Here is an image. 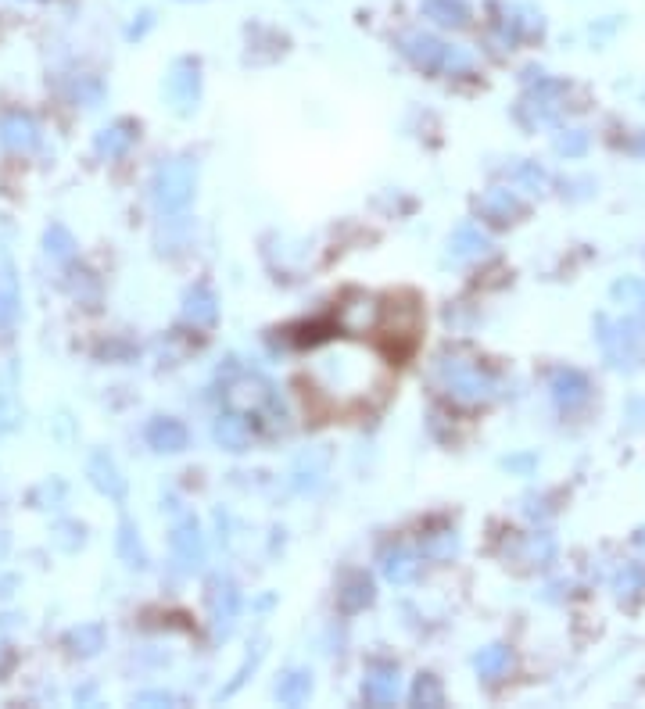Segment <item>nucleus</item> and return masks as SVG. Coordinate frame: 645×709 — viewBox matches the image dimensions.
<instances>
[{
	"label": "nucleus",
	"mask_w": 645,
	"mask_h": 709,
	"mask_svg": "<svg viewBox=\"0 0 645 709\" xmlns=\"http://www.w3.org/2000/svg\"><path fill=\"white\" fill-rule=\"evenodd\" d=\"M384 366L377 355L352 344H330L309 366V391L334 412H352L373 405L384 394Z\"/></svg>",
	"instance_id": "obj_1"
},
{
	"label": "nucleus",
	"mask_w": 645,
	"mask_h": 709,
	"mask_svg": "<svg viewBox=\"0 0 645 709\" xmlns=\"http://www.w3.org/2000/svg\"><path fill=\"white\" fill-rule=\"evenodd\" d=\"M434 380H438V387L448 398H456L463 405L491 402L495 391H499L495 373L481 359H466L459 351H441L438 362H434Z\"/></svg>",
	"instance_id": "obj_2"
},
{
	"label": "nucleus",
	"mask_w": 645,
	"mask_h": 709,
	"mask_svg": "<svg viewBox=\"0 0 645 709\" xmlns=\"http://www.w3.org/2000/svg\"><path fill=\"white\" fill-rule=\"evenodd\" d=\"M398 51L413 69L427 72V76H466L473 72V54L463 47H448L438 36L413 29V33L398 36Z\"/></svg>",
	"instance_id": "obj_3"
},
{
	"label": "nucleus",
	"mask_w": 645,
	"mask_h": 709,
	"mask_svg": "<svg viewBox=\"0 0 645 709\" xmlns=\"http://www.w3.org/2000/svg\"><path fill=\"white\" fill-rule=\"evenodd\" d=\"M595 337L613 369H635L645 348V316H595Z\"/></svg>",
	"instance_id": "obj_4"
},
{
	"label": "nucleus",
	"mask_w": 645,
	"mask_h": 709,
	"mask_svg": "<svg viewBox=\"0 0 645 709\" xmlns=\"http://www.w3.org/2000/svg\"><path fill=\"white\" fill-rule=\"evenodd\" d=\"M194 183H198V169L190 158H172L155 172V205L162 212H183L194 197Z\"/></svg>",
	"instance_id": "obj_5"
},
{
	"label": "nucleus",
	"mask_w": 645,
	"mask_h": 709,
	"mask_svg": "<svg viewBox=\"0 0 645 709\" xmlns=\"http://www.w3.org/2000/svg\"><path fill=\"white\" fill-rule=\"evenodd\" d=\"M165 94L180 115H190L201 101V65L194 58H180L165 76Z\"/></svg>",
	"instance_id": "obj_6"
},
{
	"label": "nucleus",
	"mask_w": 645,
	"mask_h": 709,
	"mask_svg": "<svg viewBox=\"0 0 645 709\" xmlns=\"http://www.w3.org/2000/svg\"><path fill=\"white\" fill-rule=\"evenodd\" d=\"M172 563L180 573H198L205 566V538H201V527L198 520H180L172 527Z\"/></svg>",
	"instance_id": "obj_7"
},
{
	"label": "nucleus",
	"mask_w": 645,
	"mask_h": 709,
	"mask_svg": "<svg viewBox=\"0 0 645 709\" xmlns=\"http://www.w3.org/2000/svg\"><path fill=\"white\" fill-rule=\"evenodd\" d=\"M549 391H552V402H556L559 409H567V412L581 409V405L592 398V384H588V376L581 373V369H574V366L552 369Z\"/></svg>",
	"instance_id": "obj_8"
},
{
	"label": "nucleus",
	"mask_w": 645,
	"mask_h": 709,
	"mask_svg": "<svg viewBox=\"0 0 645 709\" xmlns=\"http://www.w3.org/2000/svg\"><path fill=\"white\" fill-rule=\"evenodd\" d=\"M212 627H215V638H230L233 627H237V616H241V591L237 584L219 577L212 581Z\"/></svg>",
	"instance_id": "obj_9"
},
{
	"label": "nucleus",
	"mask_w": 645,
	"mask_h": 709,
	"mask_svg": "<svg viewBox=\"0 0 645 709\" xmlns=\"http://www.w3.org/2000/svg\"><path fill=\"white\" fill-rule=\"evenodd\" d=\"M398 692H402V677L398 667H373L362 681V699L366 706H395Z\"/></svg>",
	"instance_id": "obj_10"
},
{
	"label": "nucleus",
	"mask_w": 645,
	"mask_h": 709,
	"mask_svg": "<svg viewBox=\"0 0 645 709\" xmlns=\"http://www.w3.org/2000/svg\"><path fill=\"white\" fill-rule=\"evenodd\" d=\"M477 212L488 219V223H495V226H506V223H513L516 215H524V201L516 197V190H509V187H495V190H488V194L477 201Z\"/></svg>",
	"instance_id": "obj_11"
},
{
	"label": "nucleus",
	"mask_w": 645,
	"mask_h": 709,
	"mask_svg": "<svg viewBox=\"0 0 645 709\" xmlns=\"http://www.w3.org/2000/svg\"><path fill=\"white\" fill-rule=\"evenodd\" d=\"M327 466H330L327 448H312V452L301 455V459L294 462V470H291L294 491H316V487L323 484V477H327Z\"/></svg>",
	"instance_id": "obj_12"
},
{
	"label": "nucleus",
	"mask_w": 645,
	"mask_h": 709,
	"mask_svg": "<svg viewBox=\"0 0 645 709\" xmlns=\"http://www.w3.org/2000/svg\"><path fill=\"white\" fill-rule=\"evenodd\" d=\"M187 441H190V434L180 419L158 416L147 423V445L155 448V452H183Z\"/></svg>",
	"instance_id": "obj_13"
},
{
	"label": "nucleus",
	"mask_w": 645,
	"mask_h": 709,
	"mask_svg": "<svg viewBox=\"0 0 645 709\" xmlns=\"http://www.w3.org/2000/svg\"><path fill=\"white\" fill-rule=\"evenodd\" d=\"M420 15L445 29H466L473 18L466 0H420Z\"/></svg>",
	"instance_id": "obj_14"
},
{
	"label": "nucleus",
	"mask_w": 645,
	"mask_h": 709,
	"mask_svg": "<svg viewBox=\"0 0 645 709\" xmlns=\"http://www.w3.org/2000/svg\"><path fill=\"white\" fill-rule=\"evenodd\" d=\"M215 441L226 452H244L251 445V423L241 412H223V416L215 419Z\"/></svg>",
	"instance_id": "obj_15"
},
{
	"label": "nucleus",
	"mask_w": 645,
	"mask_h": 709,
	"mask_svg": "<svg viewBox=\"0 0 645 709\" xmlns=\"http://www.w3.org/2000/svg\"><path fill=\"white\" fill-rule=\"evenodd\" d=\"M491 251V240L484 237L477 226H459L448 240V258L452 262H473V258H481Z\"/></svg>",
	"instance_id": "obj_16"
},
{
	"label": "nucleus",
	"mask_w": 645,
	"mask_h": 709,
	"mask_svg": "<svg viewBox=\"0 0 645 709\" xmlns=\"http://www.w3.org/2000/svg\"><path fill=\"white\" fill-rule=\"evenodd\" d=\"M183 316H187V323L194 326H215V319H219V301H215V294L208 291L205 283H198L194 291L187 294V301H183Z\"/></svg>",
	"instance_id": "obj_17"
},
{
	"label": "nucleus",
	"mask_w": 645,
	"mask_h": 709,
	"mask_svg": "<svg viewBox=\"0 0 645 709\" xmlns=\"http://www.w3.org/2000/svg\"><path fill=\"white\" fill-rule=\"evenodd\" d=\"M373 581L366 577V573H355V577H348L344 581V588L337 591V609H341L344 616H352V613H362V609L370 606L373 602Z\"/></svg>",
	"instance_id": "obj_18"
},
{
	"label": "nucleus",
	"mask_w": 645,
	"mask_h": 709,
	"mask_svg": "<svg viewBox=\"0 0 645 709\" xmlns=\"http://www.w3.org/2000/svg\"><path fill=\"white\" fill-rule=\"evenodd\" d=\"M509 667H513V652H509L506 645H488V649H481L473 656V670L488 684L502 681V677L509 674Z\"/></svg>",
	"instance_id": "obj_19"
},
{
	"label": "nucleus",
	"mask_w": 645,
	"mask_h": 709,
	"mask_svg": "<svg viewBox=\"0 0 645 709\" xmlns=\"http://www.w3.org/2000/svg\"><path fill=\"white\" fill-rule=\"evenodd\" d=\"M90 480H94V487H97V491H104V495L126 498V480L119 477L115 462L108 459L104 452H97L94 459H90Z\"/></svg>",
	"instance_id": "obj_20"
},
{
	"label": "nucleus",
	"mask_w": 645,
	"mask_h": 709,
	"mask_svg": "<svg viewBox=\"0 0 645 709\" xmlns=\"http://www.w3.org/2000/svg\"><path fill=\"white\" fill-rule=\"evenodd\" d=\"M613 591L624 606H635L638 598L645 595V563H624L613 577Z\"/></svg>",
	"instance_id": "obj_21"
},
{
	"label": "nucleus",
	"mask_w": 645,
	"mask_h": 709,
	"mask_svg": "<svg viewBox=\"0 0 645 709\" xmlns=\"http://www.w3.org/2000/svg\"><path fill=\"white\" fill-rule=\"evenodd\" d=\"M309 695H312L309 670H287V674L276 681V699L284 702V706H301V702H309Z\"/></svg>",
	"instance_id": "obj_22"
},
{
	"label": "nucleus",
	"mask_w": 645,
	"mask_h": 709,
	"mask_svg": "<svg viewBox=\"0 0 645 709\" xmlns=\"http://www.w3.org/2000/svg\"><path fill=\"white\" fill-rule=\"evenodd\" d=\"M0 140L11 151H29L36 144V126L26 115H8V119L0 122Z\"/></svg>",
	"instance_id": "obj_23"
},
{
	"label": "nucleus",
	"mask_w": 645,
	"mask_h": 709,
	"mask_svg": "<svg viewBox=\"0 0 645 709\" xmlns=\"http://www.w3.org/2000/svg\"><path fill=\"white\" fill-rule=\"evenodd\" d=\"M416 573H420V563H416V556H409L405 548H395V552L384 556V577L391 584H413Z\"/></svg>",
	"instance_id": "obj_24"
},
{
	"label": "nucleus",
	"mask_w": 645,
	"mask_h": 709,
	"mask_svg": "<svg viewBox=\"0 0 645 709\" xmlns=\"http://www.w3.org/2000/svg\"><path fill=\"white\" fill-rule=\"evenodd\" d=\"M133 122H115V126H108L97 137V151L101 154H108V158H119V154H126L129 151V144H133Z\"/></svg>",
	"instance_id": "obj_25"
},
{
	"label": "nucleus",
	"mask_w": 645,
	"mask_h": 709,
	"mask_svg": "<svg viewBox=\"0 0 645 709\" xmlns=\"http://www.w3.org/2000/svg\"><path fill=\"white\" fill-rule=\"evenodd\" d=\"M509 180L516 183L520 190H531V194H542L545 183H549V176H545V169L538 162H516L513 169H509Z\"/></svg>",
	"instance_id": "obj_26"
},
{
	"label": "nucleus",
	"mask_w": 645,
	"mask_h": 709,
	"mask_svg": "<svg viewBox=\"0 0 645 709\" xmlns=\"http://www.w3.org/2000/svg\"><path fill=\"white\" fill-rule=\"evenodd\" d=\"M409 699H413V706H445V688L434 674H420L413 681Z\"/></svg>",
	"instance_id": "obj_27"
},
{
	"label": "nucleus",
	"mask_w": 645,
	"mask_h": 709,
	"mask_svg": "<svg viewBox=\"0 0 645 709\" xmlns=\"http://www.w3.org/2000/svg\"><path fill=\"white\" fill-rule=\"evenodd\" d=\"M69 649L72 652H83V656H94L97 649H104V631L101 624H83L76 631H69Z\"/></svg>",
	"instance_id": "obj_28"
},
{
	"label": "nucleus",
	"mask_w": 645,
	"mask_h": 709,
	"mask_svg": "<svg viewBox=\"0 0 645 709\" xmlns=\"http://www.w3.org/2000/svg\"><path fill=\"white\" fill-rule=\"evenodd\" d=\"M119 556L126 559L129 566H147V552L137 538V527H133L129 520L119 527Z\"/></svg>",
	"instance_id": "obj_29"
},
{
	"label": "nucleus",
	"mask_w": 645,
	"mask_h": 709,
	"mask_svg": "<svg viewBox=\"0 0 645 709\" xmlns=\"http://www.w3.org/2000/svg\"><path fill=\"white\" fill-rule=\"evenodd\" d=\"M456 548H459L456 530H441V534H430V538L423 541V556L434 559V563H445V559L456 556Z\"/></svg>",
	"instance_id": "obj_30"
},
{
	"label": "nucleus",
	"mask_w": 645,
	"mask_h": 709,
	"mask_svg": "<svg viewBox=\"0 0 645 709\" xmlns=\"http://www.w3.org/2000/svg\"><path fill=\"white\" fill-rule=\"evenodd\" d=\"M524 556H527V563H534V566H549L552 559H556V538L552 534H531L527 538V545H524Z\"/></svg>",
	"instance_id": "obj_31"
},
{
	"label": "nucleus",
	"mask_w": 645,
	"mask_h": 709,
	"mask_svg": "<svg viewBox=\"0 0 645 709\" xmlns=\"http://www.w3.org/2000/svg\"><path fill=\"white\" fill-rule=\"evenodd\" d=\"M588 144H592V137H588L585 129H563L556 137V151L567 154V158H581L588 151Z\"/></svg>",
	"instance_id": "obj_32"
},
{
	"label": "nucleus",
	"mask_w": 645,
	"mask_h": 709,
	"mask_svg": "<svg viewBox=\"0 0 645 709\" xmlns=\"http://www.w3.org/2000/svg\"><path fill=\"white\" fill-rule=\"evenodd\" d=\"M610 294L617 301H624V305H638L645 312V283L635 280V276H624V280H617Z\"/></svg>",
	"instance_id": "obj_33"
},
{
	"label": "nucleus",
	"mask_w": 645,
	"mask_h": 709,
	"mask_svg": "<svg viewBox=\"0 0 645 709\" xmlns=\"http://www.w3.org/2000/svg\"><path fill=\"white\" fill-rule=\"evenodd\" d=\"M262 656H266V649H262V645H255V652H251V656L244 659V667L237 670V677H233V681L226 684L223 692H219V699H230V695L237 692V688H241L244 681H248V674H255V667H258V663H262Z\"/></svg>",
	"instance_id": "obj_34"
},
{
	"label": "nucleus",
	"mask_w": 645,
	"mask_h": 709,
	"mask_svg": "<svg viewBox=\"0 0 645 709\" xmlns=\"http://www.w3.org/2000/svg\"><path fill=\"white\" fill-rule=\"evenodd\" d=\"M18 312V294H15V283L4 280V287H0V326H8L11 319H15Z\"/></svg>",
	"instance_id": "obj_35"
},
{
	"label": "nucleus",
	"mask_w": 645,
	"mask_h": 709,
	"mask_svg": "<svg viewBox=\"0 0 645 709\" xmlns=\"http://www.w3.org/2000/svg\"><path fill=\"white\" fill-rule=\"evenodd\" d=\"M76 248L69 237V230L65 226H51V233H47V251H54V255H69V251Z\"/></svg>",
	"instance_id": "obj_36"
},
{
	"label": "nucleus",
	"mask_w": 645,
	"mask_h": 709,
	"mask_svg": "<svg viewBox=\"0 0 645 709\" xmlns=\"http://www.w3.org/2000/svg\"><path fill=\"white\" fill-rule=\"evenodd\" d=\"M151 22H155V18H151V15H147V11H144V15H140V22H133V26H129V40H137V36H144L147 29H151Z\"/></svg>",
	"instance_id": "obj_37"
},
{
	"label": "nucleus",
	"mask_w": 645,
	"mask_h": 709,
	"mask_svg": "<svg viewBox=\"0 0 645 709\" xmlns=\"http://www.w3.org/2000/svg\"><path fill=\"white\" fill-rule=\"evenodd\" d=\"M534 462H538V459H534V455H516V459H506V466H509V470H531V466H534Z\"/></svg>",
	"instance_id": "obj_38"
},
{
	"label": "nucleus",
	"mask_w": 645,
	"mask_h": 709,
	"mask_svg": "<svg viewBox=\"0 0 645 709\" xmlns=\"http://www.w3.org/2000/svg\"><path fill=\"white\" fill-rule=\"evenodd\" d=\"M140 702H176V695H165V692H147V695H140Z\"/></svg>",
	"instance_id": "obj_39"
},
{
	"label": "nucleus",
	"mask_w": 645,
	"mask_h": 709,
	"mask_svg": "<svg viewBox=\"0 0 645 709\" xmlns=\"http://www.w3.org/2000/svg\"><path fill=\"white\" fill-rule=\"evenodd\" d=\"M635 541H638V545H642V548H645V527H642V530H638V534H635Z\"/></svg>",
	"instance_id": "obj_40"
},
{
	"label": "nucleus",
	"mask_w": 645,
	"mask_h": 709,
	"mask_svg": "<svg viewBox=\"0 0 645 709\" xmlns=\"http://www.w3.org/2000/svg\"><path fill=\"white\" fill-rule=\"evenodd\" d=\"M638 147H642V151H645V133H642V140H638Z\"/></svg>",
	"instance_id": "obj_41"
}]
</instances>
